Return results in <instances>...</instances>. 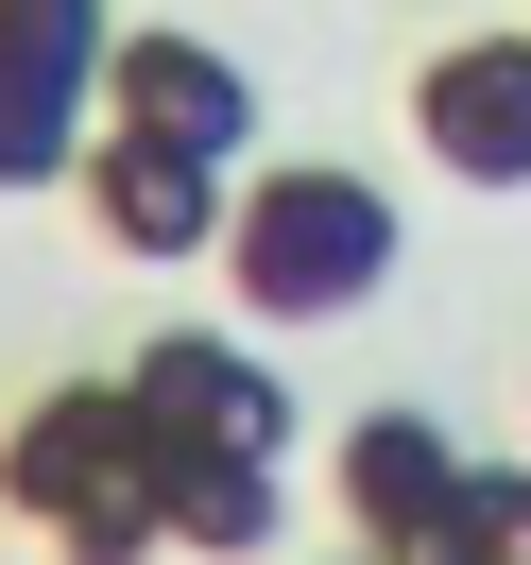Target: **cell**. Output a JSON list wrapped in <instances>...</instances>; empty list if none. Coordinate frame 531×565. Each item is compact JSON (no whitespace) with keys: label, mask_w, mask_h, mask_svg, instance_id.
I'll return each instance as SVG.
<instances>
[{"label":"cell","mask_w":531,"mask_h":565,"mask_svg":"<svg viewBox=\"0 0 531 565\" xmlns=\"http://www.w3.org/2000/svg\"><path fill=\"white\" fill-rule=\"evenodd\" d=\"M206 275L241 291L257 343H275V326H343V309H378V275H394V189L343 172V154H275V172H241Z\"/></svg>","instance_id":"1"},{"label":"cell","mask_w":531,"mask_h":565,"mask_svg":"<svg viewBox=\"0 0 531 565\" xmlns=\"http://www.w3.org/2000/svg\"><path fill=\"white\" fill-rule=\"evenodd\" d=\"M0 514L35 531L52 565H155L172 514H155V428L120 377H52L35 412L0 428Z\"/></svg>","instance_id":"2"},{"label":"cell","mask_w":531,"mask_h":565,"mask_svg":"<svg viewBox=\"0 0 531 565\" xmlns=\"http://www.w3.org/2000/svg\"><path fill=\"white\" fill-rule=\"evenodd\" d=\"M104 0H0V206L18 189H70L86 138H104Z\"/></svg>","instance_id":"3"},{"label":"cell","mask_w":531,"mask_h":565,"mask_svg":"<svg viewBox=\"0 0 531 565\" xmlns=\"http://www.w3.org/2000/svg\"><path fill=\"white\" fill-rule=\"evenodd\" d=\"M120 394H138L155 462H291V394L257 360V326H155L120 360Z\"/></svg>","instance_id":"4"},{"label":"cell","mask_w":531,"mask_h":565,"mask_svg":"<svg viewBox=\"0 0 531 565\" xmlns=\"http://www.w3.org/2000/svg\"><path fill=\"white\" fill-rule=\"evenodd\" d=\"M86 223H104V257H138V275H206L223 257V206H241V172H206V154L172 138H86Z\"/></svg>","instance_id":"5"},{"label":"cell","mask_w":531,"mask_h":565,"mask_svg":"<svg viewBox=\"0 0 531 565\" xmlns=\"http://www.w3.org/2000/svg\"><path fill=\"white\" fill-rule=\"evenodd\" d=\"M104 138H172L206 172H257V86L223 35H120L104 52Z\"/></svg>","instance_id":"6"},{"label":"cell","mask_w":531,"mask_h":565,"mask_svg":"<svg viewBox=\"0 0 531 565\" xmlns=\"http://www.w3.org/2000/svg\"><path fill=\"white\" fill-rule=\"evenodd\" d=\"M412 138L446 189H531V35H446L412 70Z\"/></svg>","instance_id":"7"},{"label":"cell","mask_w":531,"mask_h":565,"mask_svg":"<svg viewBox=\"0 0 531 565\" xmlns=\"http://www.w3.org/2000/svg\"><path fill=\"white\" fill-rule=\"evenodd\" d=\"M326 497H343V548H428L446 497H463L446 412H360L343 446H326Z\"/></svg>","instance_id":"8"},{"label":"cell","mask_w":531,"mask_h":565,"mask_svg":"<svg viewBox=\"0 0 531 565\" xmlns=\"http://www.w3.org/2000/svg\"><path fill=\"white\" fill-rule=\"evenodd\" d=\"M155 514H172L189 565H257L291 514V462H155Z\"/></svg>","instance_id":"9"},{"label":"cell","mask_w":531,"mask_h":565,"mask_svg":"<svg viewBox=\"0 0 531 565\" xmlns=\"http://www.w3.org/2000/svg\"><path fill=\"white\" fill-rule=\"evenodd\" d=\"M446 565H531V462H463L446 531H428Z\"/></svg>","instance_id":"10"},{"label":"cell","mask_w":531,"mask_h":565,"mask_svg":"<svg viewBox=\"0 0 531 565\" xmlns=\"http://www.w3.org/2000/svg\"><path fill=\"white\" fill-rule=\"evenodd\" d=\"M343 565H446V548H343Z\"/></svg>","instance_id":"11"}]
</instances>
